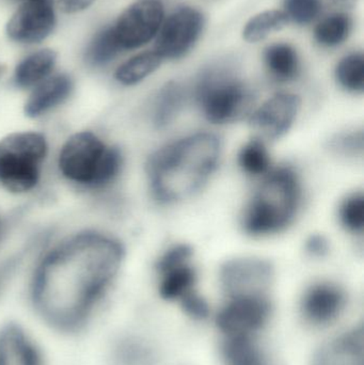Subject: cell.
<instances>
[{"instance_id":"obj_1","label":"cell","mask_w":364,"mask_h":365,"mask_svg":"<svg viewBox=\"0 0 364 365\" xmlns=\"http://www.w3.org/2000/svg\"><path fill=\"white\" fill-rule=\"evenodd\" d=\"M122 257L119 242L95 233L76 236L51 251L32 283L38 314L60 331L83 328L117 274Z\"/></svg>"},{"instance_id":"obj_2","label":"cell","mask_w":364,"mask_h":365,"mask_svg":"<svg viewBox=\"0 0 364 365\" xmlns=\"http://www.w3.org/2000/svg\"><path fill=\"white\" fill-rule=\"evenodd\" d=\"M219 155V139L209 133L186 137L154 153L147 173L156 199L172 203L194 195L215 170Z\"/></svg>"},{"instance_id":"obj_3","label":"cell","mask_w":364,"mask_h":365,"mask_svg":"<svg viewBox=\"0 0 364 365\" xmlns=\"http://www.w3.org/2000/svg\"><path fill=\"white\" fill-rule=\"evenodd\" d=\"M299 200L296 175L288 168L274 171L262 182L246 212V232L264 235L280 231L294 218Z\"/></svg>"},{"instance_id":"obj_4","label":"cell","mask_w":364,"mask_h":365,"mask_svg":"<svg viewBox=\"0 0 364 365\" xmlns=\"http://www.w3.org/2000/svg\"><path fill=\"white\" fill-rule=\"evenodd\" d=\"M122 155L119 149L107 147L96 135L78 133L62 148L59 168L70 181L92 188L106 186L119 175Z\"/></svg>"},{"instance_id":"obj_5","label":"cell","mask_w":364,"mask_h":365,"mask_svg":"<svg viewBox=\"0 0 364 365\" xmlns=\"http://www.w3.org/2000/svg\"><path fill=\"white\" fill-rule=\"evenodd\" d=\"M46 154V140L38 133H15L0 140V186L16 193L33 189Z\"/></svg>"},{"instance_id":"obj_6","label":"cell","mask_w":364,"mask_h":365,"mask_svg":"<svg viewBox=\"0 0 364 365\" xmlns=\"http://www.w3.org/2000/svg\"><path fill=\"white\" fill-rule=\"evenodd\" d=\"M203 113L213 123H228L251 109V92L239 79L222 71H209L201 76L196 90Z\"/></svg>"},{"instance_id":"obj_7","label":"cell","mask_w":364,"mask_h":365,"mask_svg":"<svg viewBox=\"0 0 364 365\" xmlns=\"http://www.w3.org/2000/svg\"><path fill=\"white\" fill-rule=\"evenodd\" d=\"M164 19V6L158 0H138L130 4L113 26L122 51L147 44L157 36Z\"/></svg>"},{"instance_id":"obj_8","label":"cell","mask_w":364,"mask_h":365,"mask_svg":"<svg viewBox=\"0 0 364 365\" xmlns=\"http://www.w3.org/2000/svg\"><path fill=\"white\" fill-rule=\"evenodd\" d=\"M204 26L200 11L182 6L162 21L156 38L155 49L162 59H175L185 55L196 43Z\"/></svg>"},{"instance_id":"obj_9","label":"cell","mask_w":364,"mask_h":365,"mask_svg":"<svg viewBox=\"0 0 364 365\" xmlns=\"http://www.w3.org/2000/svg\"><path fill=\"white\" fill-rule=\"evenodd\" d=\"M56 26L53 0H25L12 15L6 34L21 44H36L44 41Z\"/></svg>"},{"instance_id":"obj_10","label":"cell","mask_w":364,"mask_h":365,"mask_svg":"<svg viewBox=\"0 0 364 365\" xmlns=\"http://www.w3.org/2000/svg\"><path fill=\"white\" fill-rule=\"evenodd\" d=\"M271 279L273 268L263 259H233L222 270V285L232 298L263 296Z\"/></svg>"},{"instance_id":"obj_11","label":"cell","mask_w":364,"mask_h":365,"mask_svg":"<svg viewBox=\"0 0 364 365\" xmlns=\"http://www.w3.org/2000/svg\"><path fill=\"white\" fill-rule=\"evenodd\" d=\"M269 317V304L264 296L232 298L219 313L217 324L230 336H250L260 329Z\"/></svg>"},{"instance_id":"obj_12","label":"cell","mask_w":364,"mask_h":365,"mask_svg":"<svg viewBox=\"0 0 364 365\" xmlns=\"http://www.w3.org/2000/svg\"><path fill=\"white\" fill-rule=\"evenodd\" d=\"M299 106L301 101L295 94H276L251 115L250 123L263 136L278 138L290 130Z\"/></svg>"},{"instance_id":"obj_13","label":"cell","mask_w":364,"mask_h":365,"mask_svg":"<svg viewBox=\"0 0 364 365\" xmlns=\"http://www.w3.org/2000/svg\"><path fill=\"white\" fill-rule=\"evenodd\" d=\"M73 81L68 75L49 76L36 86L25 105L28 117L38 118L68 100L72 93Z\"/></svg>"},{"instance_id":"obj_14","label":"cell","mask_w":364,"mask_h":365,"mask_svg":"<svg viewBox=\"0 0 364 365\" xmlns=\"http://www.w3.org/2000/svg\"><path fill=\"white\" fill-rule=\"evenodd\" d=\"M344 306V294L336 285L329 283L314 285L306 294L303 312L313 323L324 324L333 321Z\"/></svg>"},{"instance_id":"obj_15","label":"cell","mask_w":364,"mask_h":365,"mask_svg":"<svg viewBox=\"0 0 364 365\" xmlns=\"http://www.w3.org/2000/svg\"><path fill=\"white\" fill-rule=\"evenodd\" d=\"M0 365H43L40 351L19 326H6L0 332Z\"/></svg>"},{"instance_id":"obj_16","label":"cell","mask_w":364,"mask_h":365,"mask_svg":"<svg viewBox=\"0 0 364 365\" xmlns=\"http://www.w3.org/2000/svg\"><path fill=\"white\" fill-rule=\"evenodd\" d=\"M363 330L358 328L326 345L316 365H363Z\"/></svg>"},{"instance_id":"obj_17","label":"cell","mask_w":364,"mask_h":365,"mask_svg":"<svg viewBox=\"0 0 364 365\" xmlns=\"http://www.w3.org/2000/svg\"><path fill=\"white\" fill-rule=\"evenodd\" d=\"M57 61L53 49H40L24 58L15 68L14 83L21 89H29L48 78Z\"/></svg>"},{"instance_id":"obj_18","label":"cell","mask_w":364,"mask_h":365,"mask_svg":"<svg viewBox=\"0 0 364 365\" xmlns=\"http://www.w3.org/2000/svg\"><path fill=\"white\" fill-rule=\"evenodd\" d=\"M156 51H143L124 62L115 71V78L124 86H132L155 72L162 62Z\"/></svg>"},{"instance_id":"obj_19","label":"cell","mask_w":364,"mask_h":365,"mask_svg":"<svg viewBox=\"0 0 364 365\" xmlns=\"http://www.w3.org/2000/svg\"><path fill=\"white\" fill-rule=\"evenodd\" d=\"M121 46L115 38L113 26L103 28L92 38L85 51V59L91 66H103L113 61L122 53Z\"/></svg>"},{"instance_id":"obj_20","label":"cell","mask_w":364,"mask_h":365,"mask_svg":"<svg viewBox=\"0 0 364 365\" xmlns=\"http://www.w3.org/2000/svg\"><path fill=\"white\" fill-rule=\"evenodd\" d=\"M288 21L290 19L284 11L269 10L259 13L250 19L244 27V38L250 43L264 40L269 34L286 27Z\"/></svg>"},{"instance_id":"obj_21","label":"cell","mask_w":364,"mask_h":365,"mask_svg":"<svg viewBox=\"0 0 364 365\" xmlns=\"http://www.w3.org/2000/svg\"><path fill=\"white\" fill-rule=\"evenodd\" d=\"M265 62L271 74L280 81H290L298 73L296 51L288 44H275L265 51Z\"/></svg>"},{"instance_id":"obj_22","label":"cell","mask_w":364,"mask_h":365,"mask_svg":"<svg viewBox=\"0 0 364 365\" xmlns=\"http://www.w3.org/2000/svg\"><path fill=\"white\" fill-rule=\"evenodd\" d=\"M162 274L164 278L160 284V294L166 299L185 297L192 292L196 281V272L188 263L169 268Z\"/></svg>"},{"instance_id":"obj_23","label":"cell","mask_w":364,"mask_h":365,"mask_svg":"<svg viewBox=\"0 0 364 365\" xmlns=\"http://www.w3.org/2000/svg\"><path fill=\"white\" fill-rule=\"evenodd\" d=\"M224 358L228 365H267L262 351L249 336H230L224 345Z\"/></svg>"},{"instance_id":"obj_24","label":"cell","mask_w":364,"mask_h":365,"mask_svg":"<svg viewBox=\"0 0 364 365\" xmlns=\"http://www.w3.org/2000/svg\"><path fill=\"white\" fill-rule=\"evenodd\" d=\"M184 92L181 86L175 83H167L160 92L155 107V123L164 128L175 120L183 107Z\"/></svg>"},{"instance_id":"obj_25","label":"cell","mask_w":364,"mask_h":365,"mask_svg":"<svg viewBox=\"0 0 364 365\" xmlns=\"http://www.w3.org/2000/svg\"><path fill=\"white\" fill-rule=\"evenodd\" d=\"M352 29L350 16L338 13L323 19L316 28V41L324 46L333 47L341 44L348 38Z\"/></svg>"},{"instance_id":"obj_26","label":"cell","mask_w":364,"mask_h":365,"mask_svg":"<svg viewBox=\"0 0 364 365\" xmlns=\"http://www.w3.org/2000/svg\"><path fill=\"white\" fill-rule=\"evenodd\" d=\"M342 87L353 92H363L364 88V57L363 53H352L341 60L336 71Z\"/></svg>"},{"instance_id":"obj_27","label":"cell","mask_w":364,"mask_h":365,"mask_svg":"<svg viewBox=\"0 0 364 365\" xmlns=\"http://www.w3.org/2000/svg\"><path fill=\"white\" fill-rule=\"evenodd\" d=\"M239 165L244 171L252 175H261L269 168V156L266 148L259 140H252L241 149Z\"/></svg>"},{"instance_id":"obj_28","label":"cell","mask_w":364,"mask_h":365,"mask_svg":"<svg viewBox=\"0 0 364 365\" xmlns=\"http://www.w3.org/2000/svg\"><path fill=\"white\" fill-rule=\"evenodd\" d=\"M284 12L297 24L311 23L320 14L322 0H284Z\"/></svg>"},{"instance_id":"obj_29","label":"cell","mask_w":364,"mask_h":365,"mask_svg":"<svg viewBox=\"0 0 364 365\" xmlns=\"http://www.w3.org/2000/svg\"><path fill=\"white\" fill-rule=\"evenodd\" d=\"M343 225L353 232H363L364 227V197L354 195L348 197L341 207Z\"/></svg>"},{"instance_id":"obj_30","label":"cell","mask_w":364,"mask_h":365,"mask_svg":"<svg viewBox=\"0 0 364 365\" xmlns=\"http://www.w3.org/2000/svg\"><path fill=\"white\" fill-rule=\"evenodd\" d=\"M190 257H192V249L189 247L181 246L175 247L165 253L164 257L160 259L158 263V269L160 272L175 267V266L181 265V264L188 263Z\"/></svg>"},{"instance_id":"obj_31","label":"cell","mask_w":364,"mask_h":365,"mask_svg":"<svg viewBox=\"0 0 364 365\" xmlns=\"http://www.w3.org/2000/svg\"><path fill=\"white\" fill-rule=\"evenodd\" d=\"M118 359L122 365H143L147 362V356L140 345L126 343L120 349Z\"/></svg>"},{"instance_id":"obj_32","label":"cell","mask_w":364,"mask_h":365,"mask_svg":"<svg viewBox=\"0 0 364 365\" xmlns=\"http://www.w3.org/2000/svg\"><path fill=\"white\" fill-rule=\"evenodd\" d=\"M183 306L188 314L192 315L197 319H204L209 314V308L207 302L196 294L190 292L189 294L182 298Z\"/></svg>"},{"instance_id":"obj_33","label":"cell","mask_w":364,"mask_h":365,"mask_svg":"<svg viewBox=\"0 0 364 365\" xmlns=\"http://www.w3.org/2000/svg\"><path fill=\"white\" fill-rule=\"evenodd\" d=\"M363 134L344 135L333 141V148L344 154H356L363 150Z\"/></svg>"},{"instance_id":"obj_34","label":"cell","mask_w":364,"mask_h":365,"mask_svg":"<svg viewBox=\"0 0 364 365\" xmlns=\"http://www.w3.org/2000/svg\"><path fill=\"white\" fill-rule=\"evenodd\" d=\"M94 2L95 0H57L60 10L66 14H75L87 10Z\"/></svg>"},{"instance_id":"obj_35","label":"cell","mask_w":364,"mask_h":365,"mask_svg":"<svg viewBox=\"0 0 364 365\" xmlns=\"http://www.w3.org/2000/svg\"><path fill=\"white\" fill-rule=\"evenodd\" d=\"M308 252L316 257H322L328 251V244L323 236L314 235L307 242Z\"/></svg>"},{"instance_id":"obj_36","label":"cell","mask_w":364,"mask_h":365,"mask_svg":"<svg viewBox=\"0 0 364 365\" xmlns=\"http://www.w3.org/2000/svg\"><path fill=\"white\" fill-rule=\"evenodd\" d=\"M333 6L341 9H350L356 4L357 0H331Z\"/></svg>"},{"instance_id":"obj_37","label":"cell","mask_w":364,"mask_h":365,"mask_svg":"<svg viewBox=\"0 0 364 365\" xmlns=\"http://www.w3.org/2000/svg\"><path fill=\"white\" fill-rule=\"evenodd\" d=\"M4 72H6V68H4V66H2V64H0V81H1Z\"/></svg>"}]
</instances>
